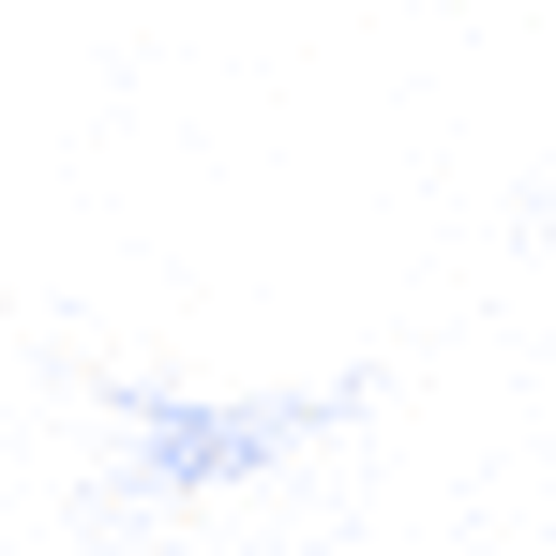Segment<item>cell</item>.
<instances>
[{
  "mask_svg": "<svg viewBox=\"0 0 556 556\" xmlns=\"http://www.w3.org/2000/svg\"><path fill=\"white\" fill-rule=\"evenodd\" d=\"M105 406V527H136V511H226V496H256L286 466H316L346 437V406H362V376L346 391H151V376H91Z\"/></svg>",
  "mask_w": 556,
  "mask_h": 556,
  "instance_id": "cell-1",
  "label": "cell"
}]
</instances>
